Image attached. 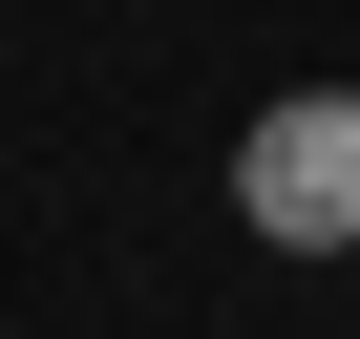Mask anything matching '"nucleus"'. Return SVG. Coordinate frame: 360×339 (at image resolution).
<instances>
[{
    "instance_id": "obj_1",
    "label": "nucleus",
    "mask_w": 360,
    "mask_h": 339,
    "mask_svg": "<svg viewBox=\"0 0 360 339\" xmlns=\"http://www.w3.org/2000/svg\"><path fill=\"white\" fill-rule=\"evenodd\" d=\"M233 212H255L276 255H360V106H339V85H318V106H255Z\"/></svg>"
}]
</instances>
